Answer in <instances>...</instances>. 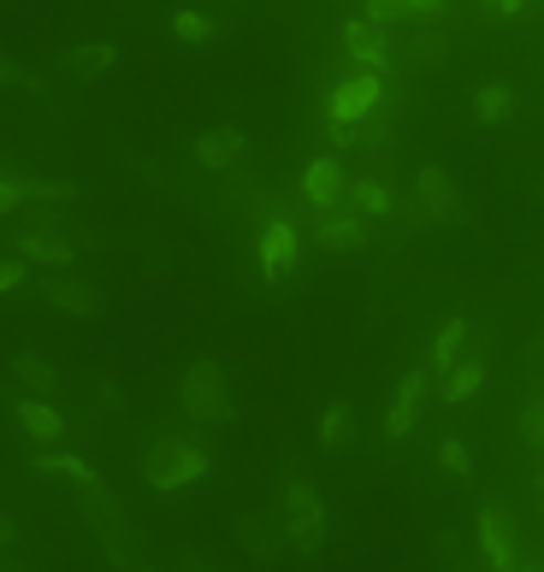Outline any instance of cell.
Wrapping results in <instances>:
<instances>
[{
	"mask_svg": "<svg viewBox=\"0 0 544 572\" xmlns=\"http://www.w3.org/2000/svg\"><path fill=\"white\" fill-rule=\"evenodd\" d=\"M42 289H48V301H54V307H65V314H95V307H101L95 289L72 284V277H54V284H42Z\"/></svg>",
	"mask_w": 544,
	"mask_h": 572,
	"instance_id": "cell-20",
	"label": "cell"
},
{
	"mask_svg": "<svg viewBox=\"0 0 544 572\" xmlns=\"http://www.w3.org/2000/svg\"><path fill=\"white\" fill-rule=\"evenodd\" d=\"M320 443H326V448H349L355 443V407L349 402L326 407V420H320Z\"/></svg>",
	"mask_w": 544,
	"mask_h": 572,
	"instance_id": "cell-24",
	"label": "cell"
},
{
	"mask_svg": "<svg viewBox=\"0 0 544 572\" xmlns=\"http://www.w3.org/2000/svg\"><path fill=\"white\" fill-rule=\"evenodd\" d=\"M538 201H544V178H538Z\"/></svg>",
	"mask_w": 544,
	"mask_h": 572,
	"instance_id": "cell-37",
	"label": "cell"
},
{
	"mask_svg": "<svg viewBox=\"0 0 544 572\" xmlns=\"http://www.w3.org/2000/svg\"><path fill=\"white\" fill-rule=\"evenodd\" d=\"M243 130H237V125H213V130H201L196 136V160L201 166H208V171H231L237 160H243Z\"/></svg>",
	"mask_w": 544,
	"mask_h": 572,
	"instance_id": "cell-13",
	"label": "cell"
},
{
	"mask_svg": "<svg viewBox=\"0 0 544 572\" xmlns=\"http://www.w3.org/2000/svg\"><path fill=\"white\" fill-rule=\"evenodd\" d=\"M473 118H480V125H509V118H515V89H509V83H485V89L473 95Z\"/></svg>",
	"mask_w": 544,
	"mask_h": 572,
	"instance_id": "cell-19",
	"label": "cell"
},
{
	"mask_svg": "<svg viewBox=\"0 0 544 572\" xmlns=\"http://www.w3.org/2000/svg\"><path fill=\"white\" fill-rule=\"evenodd\" d=\"M438 466H444L450 478H468V448L456 437H444V443H438Z\"/></svg>",
	"mask_w": 544,
	"mask_h": 572,
	"instance_id": "cell-29",
	"label": "cell"
},
{
	"mask_svg": "<svg viewBox=\"0 0 544 572\" xmlns=\"http://www.w3.org/2000/svg\"><path fill=\"white\" fill-rule=\"evenodd\" d=\"M12 537H19V531H12V519H0V543H12Z\"/></svg>",
	"mask_w": 544,
	"mask_h": 572,
	"instance_id": "cell-36",
	"label": "cell"
},
{
	"mask_svg": "<svg viewBox=\"0 0 544 572\" xmlns=\"http://www.w3.org/2000/svg\"><path fill=\"white\" fill-rule=\"evenodd\" d=\"M72 183H24V201H72Z\"/></svg>",
	"mask_w": 544,
	"mask_h": 572,
	"instance_id": "cell-31",
	"label": "cell"
},
{
	"mask_svg": "<svg viewBox=\"0 0 544 572\" xmlns=\"http://www.w3.org/2000/svg\"><path fill=\"white\" fill-rule=\"evenodd\" d=\"M237 537H243V549H249V561H261V566H284V554H291V526L284 519H266V513H249L243 526H237Z\"/></svg>",
	"mask_w": 544,
	"mask_h": 572,
	"instance_id": "cell-6",
	"label": "cell"
},
{
	"mask_svg": "<svg viewBox=\"0 0 544 572\" xmlns=\"http://www.w3.org/2000/svg\"><path fill=\"white\" fill-rule=\"evenodd\" d=\"M19 425H24L36 443H54L60 431H65V420H60V413L48 407V402H19Z\"/></svg>",
	"mask_w": 544,
	"mask_h": 572,
	"instance_id": "cell-22",
	"label": "cell"
},
{
	"mask_svg": "<svg viewBox=\"0 0 544 572\" xmlns=\"http://www.w3.org/2000/svg\"><path fill=\"white\" fill-rule=\"evenodd\" d=\"M480 384H485L480 354H462L444 378H438V402H444V407H462V402H473V395H480Z\"/></svg>",
	"mask_w": 544,
	"mask_h": 572,
	"instance_id": "cell-14",
	"label": "cell"
},
{
	"mask_svg": "<svg viewBox=\"0 0 544 572\" xmlns=\"http://www.w3.org/2000/svg\"><path fill=\"white\" fill-rule=\"evenodd\" d=\"M427 390H432V367L427 372H402V384H397V395H390V413H385V437L390 443H402L408 431L420 425V407H427Z\"/></svg>",
	"mask_w": 544,
	"mask_h": 572,
	"instance_id": "cell-5",
	"label": "cell"
},
{
	"mask_svg": "<svg viewBox=\"0 0 544 572\" xmlns=\"http://www.w3.org/2000/svg\"><path fill=\"white\" fill-rule=\"evenodd\" d=\"M337 206H349V213H362V219H379V213H390V189L379 183V178H355V183H344V201Z\"/></svg>",
	"mask_w": 544,
	"mask_h": 572,
	"instance_id": "cell-17",
	"label": "cell"
},
{
	"mask_svg": "<svg viewBox=\"0 0 544 572\" xmlns=\"http://www.w3.org/2000/svg\"><path fill=\"white\" fill-rule=\"evenodd\" d=\"M24 284V259H0V296Z\"/></svg>",
	"mask_w": 544,
	"mask_h": 572,
	"instance_id": "cell-32",
	"label": "cell"
},
{
	"mask_svg": "<svg viewBox=\"0 0 544 572\" xmlns=\"http://www.w3.org/2000/svg\"><path fill=\"white\" fill-rule=\"evenodd\" d=\"M415 195L432 206L438 224H462V219H468V206H462V195H456V183H450L444 166H420V171H415Z\"/></svg>",
	"mask_w": 544,
	"mask_h": 572,
	"instance_id": "cell-9",
	"label": "cell"
},
{
	"mask_svg": "<svg viewBox=\"0 0 544 572\" xmlns=\"http://www.w3.org/2000/svg\"><path fill=\"white\" fill-rule=\"evenodd\" d=\"M397 213H402V224H408V231H432V224H438V219H432V206H427V201H420V195H415V189H402V201H397Z\"/></svg>",
	"mask_w": 544,
	"mask_h": 572,
	"instance_id": "cell-27",
	"label": "cell"
},
{
	"mask_svg": "<svg viewBox=\"0 0 544 572\" xmlns=\"http://www.w3.org/2000/svg\"><path fill=\"white\" fill-rule=\"evenodd\" d=\"M314 242L326 254H355V248H367V219L349 213V206H326L314 224Z\"/></svg>",
	"mask_w": 544,
	"mask_h": 572,
	"instance_id": "cell-8",
	"label": "cell"
},
{
	"mask_svg": "<svg viewBox=\"0 0 544 572\" xmlns=\"http://www.w3.org/2000/svg\"><path fill=\"white\" fill-rule=\"evenodd\" d=\"M284 526H291L296 554H320V543H326V501L308 484H291L284 490Z\"/></svg>",
	"mask_w": 544,
	"mask_h": 572,
	"instance_id": "cell-4",
	"label": "cell"
},
{
	"mask_svg": "<svg viewBox=\"0 0 544 572\" xmlns=\"http://www.w3.org/2000/svg\"><path fill=\"white\" fill-rule=\"evenodd\" d=\"M408 12H415V19H438V12H444V0H408Z\"/></svg>",
	"mask_w": 544,
	"mask_h": 572,
	"instance_id": "cell-33",
	"label": "cell"
},
{
	"mask_svg": "<svg viewBox=\"0 0 544 572\" xmlns=\"http://www.w3.org/2000/svg\"><path fill=\"white\" fill-rule=\"evenodd\" d=\"M344 54H349V65H373V72H385V24H373L367 12L362 19H349L344 24Z\"/></svg>",
	"mask_w": 544,
	"mask_h": 572,
	"instance_id": "cell-11",
	"label": "cell"
},
{
	"mask_svg": "<svg viewBox=\"0 0 544 572\" xmlns=\"http://www.w3.org/2000/svg\"><path fill=\"white\" fill-rule=\"evenodd\" d=\"M12 378H19V384H24L30 395H48V390L60 384V378H54V367H48L42 354H12Z\"/></svg>",
	"mask_w": 544,
	"mask_h": 572,
	"instance_id": "cell-23",
	"label": "cell"
},
{
	"mask_svg": "<svg viewBox=\"0 0 544 572\" xmlns=\"http://www.w3.org/2000/svg\"><path fill=\"white\" fill-rule=\"evenodd\" d=\"M526 0H485V12H498V19H515Z\"/></svg>",
	"mask_w": 544,
	"mask_h": 572,
	"instance_id": "cell-34",
	"label": "cell"
},
{
	"mask_svg": "<svg viewBox=\"0 0 544 572\" xmlns=\"http://www.w3.org/2000/svg\"><path fill=\"white\" fill-rule=\"evenodd\" d=\"M526 360H533V367H538V360H544V331L533 337V349H526Z\"/></svg>",
	"mask_w": 544,
	"mask_h": 572,
	"instance_id": "cell-35",
	"label": "cell"
},
{
	"mask_svg": "<svg viewBox=\"0 0 544 572\" xmlns=\"http://www.w3.org/2000/svg\"><path fill=\"white\" fill-rule=\"evenodd\" d=\"M379 100H385V72H373V65H349V77H337L332 95H326V118L362 125V118L379 113Z\"/></svg>",
	"mask_w": 544,
	"mask_h": 572,
	"instance_id": "cell-2",
	"label": "cell"
},
{
	"mask_svg": "<svg viewBox=\"0 0 544 572\" xmlns=\"http://www.w3.org/2000/svg\"><path fill=\"white\" fill-rule=\"evenodd\" d=\"M462 354H468V319H444V325H438V337H432V360H427L432 378H444Z\"/></svg>",
	"mask_w": 544,
	"mask_h": 572,
	"instance_id": "cell-16",
	"label": "cell"
},
{
	"mask_svg": "<svg viewBox=\"0 0 544 572\" xmlns=\"http://www.w3.org/2000/svg\"><path fill=\"white\" fill-rule=\"evenodd\" d=\"M113 60H118V47H113V42H83V47H65V72H72L77 83L107 77V72H113Z\"/></svg>",
	"mask_w": 544,
	"mask_h": 572,
	"instance_id": "cell-15",
	"label": "cell"
},
{
	"mask_svg": "<svg viewBox=\"0 0 544 572\" xmlns=\"http://www.w3.org/2000/svg\"><path fill=\"white\" fill-rule=\"evenodd\" d=\"M36 473L42 478H60V484H83V478H90V466H83L77 455H42Z\"/></svg>",
	"mask_w": 544,
	"mask_h": 572,
	"instance_id": "cell-25",
	"label": "cell"
},
{
	"mask_svg": "<svg viewBox=\"0 0 544 572\" xmlns=\"http://www.w3.org/2000/svg\"><path fill=\"white\" fill-rule=\"evenodd\" d=\"M362 12H367L373 24H385V30H390V24H408V19H415V12H408V0H367Z\"/></svg>",
	"mask_w": 544,
	"mask_h": 572,
	"instance_id": "cell-28",
	"label": "cell"
},
{
	"mask_svg": "<svg viewBox=\"0 0 544 572\" xmlns=\"http://www.w3.org/2000/svg\"><path fill=\"white\" fill-rule=\"evenodd\" d=\"M24 242V259H42V266H72V242L54 236V231H36V236H19Z\"/></svg>",
	"mask_w": 544,
	"mask_h": 572,
	"instance_id": "cell-21",
	"label": "cell"
},
{
	"mask_svg": "<svg viewBox=\"0 0 544 572\" xmlns=\"http://www.w3.org/2000/svg\"><path fill=\"white\" fill-rule=\"evenodd\" d=\"M444 60H450V42L438 36V30H420V36L402 42V65H408V72H438Z\"/></svg>",
	"mask_w": 544,
	"mask_h": 572,
	"instance_id": "cell-18",
	"label": "cell"
},
{
	"mask_svg": "<svg viewBox=\"0 0 544 572\" xmlns=\"http://www.w3.org/2000/svg\"><path fill=\"white\" fill-rule=\"evenodd\" d=\"M344 183H349V178H344V166H337L332 153H326V160H308V171H302V201L326 213V206L344 201Z\"/></svg>",
	"mask_w": 544,
	"mask_h": 572,
	"instance_id": "cell-12",
	"label": "cell"
},
{
	"mask_svg": "<svg viewBox=\"0 0 544 572\" xmlns=\"http://www.w3.org/2000/svg\"><path fill=\"white\" fill-rule=\"evenodd\" d=\"M0 89H30V95H36V89H42V83H36V77H30V72H24V65H12V60H0Z\"/></svg>",
	"mask_w": 544,
	"mask_h": 572,
	"instance_id": "cell-30",
	"label": "cell"
},
{
	"mask_svg": "<svg viewBox=\"0 0 544 572\" xmlns=\"http://www.w3.org/2000/svg\"><path fill=\"white\" fill-rule=\"evenodd\" d=\"M201 473H208V455H201L196 443H184V437L155 443L148 460H143V478L155 484V490H184V484H196Z\"/></svg>",
	"mask_w": 544,
	"mask_h": 572,
	"instance_id": "cell-3",
	"label": "cell"
},
{
	"mask_svg": "<svg viewBox=\"0 0 544 572\" xmlns=\"http://www.w3.org/2000/svg\"><path fill=\"white\" fill-rule=\"evenodd\" d=\"M184 413L201 425H226L237 402H231V384H226V372H219V360H196L190 372H184Z\"/></svg>",
	"mask_w": 544,
	"mask_h": 572,
	"instance_id": "cell-1",
	"label": "cell"
},
{
	"mask_svg": "<svg viewBox=\"0 0 544 572\" xmlns=\"http://www.w3.org/2000/svg\"><path fill=\"white\" fill-rule=\"evenodd\" d=\"M515 513L509 508H485L480 513V561L485 566H515Z\"/></svg>",
	"mask_w": 544,
	"mask_h": 572,
	"instance_id": "cell-10",
	"label": "cell"
},
{
	"mask_svg": "<svg viewBox=\"0 0 544 572\" xmlns=\"http://www.w3.org/2000/svg\"><path fill=\"white\" fill-rule=\"evenodd\" d=\"M172 36L190 42V47H201V42H213V19H201V12H178V19H172Z\"/></svg>",
	"mask_w": 544,
	"mask_h": 572,
	"instance_id": "cell-26",
	"label": "cell"
},
{
	"mask_svg": "<svg viewBox=\"0 0 544 572\" xmlns=\"http://www.w3.org/2000/svg\"><path fill=\"white\" fill-rule=\"evenodd\" d=\"M261 272H266V284H291V272H296V224L291 219L261 224Z\"/></svg>",
	"mask_w": 544,
	"mask_h": 572,
	"instance_id": "cell-7",
	"label": "cell"
}]
</instances>
